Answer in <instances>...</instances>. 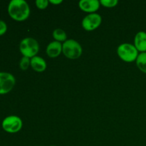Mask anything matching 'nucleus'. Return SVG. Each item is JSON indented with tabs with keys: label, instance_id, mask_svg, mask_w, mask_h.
I'll list each match as a JSON object with an SVG mask.
<instances>
[{
	"label": "nucleus",
	"instance_id": "20e7f679",
	"mask_svg": "<svg viewBox=\"0 0 146 146\" xmlns=\"http://www.w3.org/2000/svg\"><path fill=\"white\" fill-rule=\"evenodd\" d=\"M117 54L125 62H133L138 58V51L134 45L128 43L121 44L117 48Z\"/></svg>",
	"mask_w": 146,
	"mask_h": 146
},
{
	"label": "nucleus",
	"instance_id": "dca6fc26",
	"mask_svg": "<svg viewBox=\"0 0 146 146\" xmlns=\"http://www.w3.org/2000/svg\"><path fill=\"white\" fill-rule=\"evenodd\" d=\"M49 4V1L48 0H36V6L39 9H45L47 8Z\"/></svg>",
	"mask_w": 146,
	"mask_h": 146
},
{
	"label": "nucleus",
	"instance_id": "a211bd4d",
	"mask_svg": "<svg viewBox=\"0 0 146 146\" xmlns=\"http://www.w3.org/2000/svg\"><path fill=\"white\" fill-rule=\"evenodd\" d=\"M62 2V0H50L49 1V3L52 4H55V5H58V4H60Z\"/></svg>",
	"mask_w": 146,
	"mask_h": 146
},
{
	"label": "nucleus",
	"instance_id": "9d476101",
	"mask_svg": "<svg viewBox=\"0 0 146 146\" xmlns=\"http://www.w3.org/2000/svg\"><path fill=\"white\" fill-rule=\"evenodd\" d=\"M134 46L138 51L146 52V32L139 31L134 38Z\"/></svg>",
	"mask_w": 146,
	"mask_h": 146
},
{
	"label": "nucleus",
	"instance_id": "4468645a",
	"mask_svg": "<svg viewBox=\"0 0 146 146\" xmlns=\"http://www.w3.org/2000/svg\"><path fill=\"white\" fill-rule=\"evenodd\" d=\"M30 66H31V58L23 56L19 62L20 68L23 71H26V70L28 69Z\"/></svg>",
	"mask_w": 146,
	"mask_h": 146
},
{
	"label": "nucleus",
	"instance_id": "f257e3e1",
	"mask_svg": "<svg viewBox=\"0 0 146 146\" xmlns=\"http://www.w3.org/2000/svg\"><path fill=\"white\" fill-rule=\"evenodd\" d=\"M7 10L10 17L17 21H24L30 15V7L24 0H11Z\"/></svg>",
	"mask_w": 146,
	"mask_h": 146
},
{
	"label": "nucleus",
	"instance_id": "2eb2a0df",
	"mask_svg": "<svg viewBox=\"0 0 146 146\" xmlns=\"http://www.w3.org/2000/svg\"><path fill=\"white\" fill-rule=\"evenodd\" d=\"M101 4L104 6V7L107 8H112V7H115L118 4V1L117 0H101L100 1Z\"/></svg>",
	"mask_w": 146,
	"mask_h": 146
},
{
	"label": "nucleus",
	"instance_id": "0eeeda50",
	"mask_svg": "<svg viewBox=\"0 0 146 146\" xmlns=\"http://www.w3.org/2000/svg\"><path fill=\"white\" fill-rule=\"evenodd\" d=\"M102 22V17L96 13L89 14L82 20V27L86 31H91L99 27Z\"/></svg>",
	"mask_w": 146,
	"mask_h": 146
},
{
	"label": "nucleus",
	"instance_id": "39448f33",
	"mask_svg": "<svg viewBox=\"0 0 146 146\" xmlns=\"http://www.w3.org/2000/svg\"><path fill=\"white\" fill-rule=\"evenodd\" d=\"M22 120L17 115H9L1 123V126L4 131L9 133H16L21 129Z\"/></svg>",
	"mask_w": 146,
	"mask_h": 146
},
{
	"label": "nucleus",
	"instance_id": "1a4fd4ad",
	"mask_svg": "<svg viewBox=\"0 0 146 146\" xmlns=\"http://www.w3.org/2000/svg\"><path fill=\"white\" fill-rule=\"evenodd\" d=\"M62 52V44L61 42L54 41L48 44L46 47V54L50 58H56Z\"/></svg>",
	"mask_w": 146,
	"mask_h": 146
},
{
	"label": "nucleus",
	"instance_id": "6ab92c4d",
	"mask_svg": "<svg viewBox=\"0 0 146 146\" xmlns=\"http://www.w3.org/2000/svg\"><path fill=\"white\" fill-rule=\"evenodd\" d=\"M51 146H55V145H51Z\"/></svg>",
	"mask_w": 146,
	"mask_h": 146
},
{
	"label": "nucleus",
	"instance_id": "7ed1b4c3",
	"mask_svg": "<svg viewBox=\"0 0 146 146\" xmlns=\"http://www.w3.org/2000/svg\"><path fill=\"white\" fill-rule=\"evenodd\" d=\"M81 44L74 39H68L62 44V52L69 59H77L82 54Z\"/></svg>",
	"mask_w": 146,
	"mask_h": 146
},
{
	"label": "nucleus",
	"instance_id": "f03ea898",
	"mask_svg": "<svg viewBox=\"0 0 146 146\" xmlns=\"http://www.w3.org/2000/svg\"><path fill=\"white\" fill-rule=\"evenodd\" d=\"M19 51L23 56L31 58L38 54L39 51V44L35 38L27 37L20 42Z\"/></svg>",
	"mask_w": 146,
	"mask_h": 146
},
{
	"label": "nucleus",
	"instance_id": "9b49d317",
	"mask_svg": "<svg viewBox=\"0 0 146 146\" xmlns=\"http://www.w3.org/2000/svg\"><path fill=\"white\" fill-rule=\"evenodd\" d=\"M46 62L41 57L36 56L31 58V67L36 72H43L46 68Z\"/></svg>",
	"mask_w": 146,
	"mask_h": 146
},
{
	"label": "nucleus",
	"instance_id": "423d86ee",
	"mask_svg": "<svg viewBox=\"0 0 146 146\" xmlns=\"http://www.w3.org/2000/svg\"><path fill=\"white\" fill-rule=\"evenodd\" d=\"M16 84L15 77L8 72H0V95L9 93Z\"/></svg>",
	"mask_w": 146,
	"mask_h": 146
},
{
	"label": "nucleus",
	"instance_id": "f3484780",
	"mask_svg": "<svg viewBox=\"0 0 146 146\" xmlns=\"http://www.w3.org/2000/svg\"><path fill=\"white\" fill-rule=\"evenodd\" d=\"M7 25L6 22L3 20L0 19V36H2L7 32Z\"/></svg>",
	"mask_w": 146,
	"mask_h": 146
},
{
	"label": "nucleus",
	"instance_id": "f8f14e48",
	"mask_svg": "<svg viewBox=\"0 0 146 146\" xmlns=\"http://www.w3.org/2000/svg\"><path fill=\"white\" fill-rule=\"evenodd\" d=\"M136 65L141 71L146 74V52H142L138 54L136 59Z\"/></svg>",
	"mask_w": 146,
	"mask_h": 146
},
{
	"label": "nucleus",
	"instance_id": "6e6552de",
	"mask_svg": "<svg viewBox=\"0 0 146 146\" xmlns=\"http://www.w3.org/2000/svg\"><path fill=\"white\" fill-rule=\"evenodd\" d=\"M100 3L98 0H81L78 3L79 8L85 12L93 14L98 10L100 7Z\"/></svg>",
	"mask_w": 146,
	"mask_h": 146
},
{
	"label": "nucleus",
	"instance_id": "ddd939ff",
	"mask_svg": "<svg viewBox=\"0 0 146 146\" xmlns=\"http://www.w3.org/2000/svg\"><path fill=\"white\" fill-rule=\"evenodd\" d=\"M53 37L55 41L58 42H65L67 40L66 33L61 29H56L53 31Z\"/></svg>",
	"mask_w": 146,
	"mask_h": 146
}]
</instances>
